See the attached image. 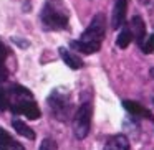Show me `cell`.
<instances>
[{
  "instance_id": "cell-19",
  "label": "cell",
  "mask_w": 154,
  "mask_h": 150,
  "mask_svg": "<svg viewBox=\"0 0 154 150\" xmlns=\"http://www.w3.org/2000/svg\"><path fill=\"white\" fill-rule=\"evenodd\" d=\"M7 150H25V149H23V145H22V143L17 142V140H12Z\"/></svg>"
},
{
  "instance_id": "cell-1",
  "label": "cell",
  "mask_w": 154,
  "mask_h": 150,
  "mask_svg": "<svg viewBox=\"0 0 154 150\" xmlns=\"http://www.w3.org/2000/svg\"><path fill=\"white\" fill-rule=\"evenodd\" d=\"M106 35V17L104 13H96L91 20V23L86 27L80 40H73L70 43V48L76 50L83 54H93L100 51L101 43Z\"/></svg>"
},
{
  "instance_id": "cell-6",
  "label": "cell",
  "mask_w": 154,
  "mask_h": 150,
  "mask_svg": "<svg viewBox=\"0 0 154 150\" xmlns=\"http://www.w3.org/2000/svg\"><path fill=\"white\" fill-rule=\"evenodd\" d=\"M126 12H128V0H114V8H113V15H111V28L113 30H118L124 25Z\"/></svg>"
},
{
  "instance_id": "cell-9",
  "label": "cell",
  "mask_w": 154,
  "mask_h": 150,
  "mask_svg": "<svg viewBox=\"0 0 154 150\" xmlns=\"http://www.w3.org/2000/svg\"><path fill=\"white\" fill-rule=\"evenodd\" d=\"M103 150H129V140L126 135L118 134V135H113L106 140Z\"/></svg>"
},
{
  "instance_id": "cell-15",
  "label": "cell",
  "mask_w": 154,
  "mask_h": 150,
  "mask_svg": "<svg viewBox=\"0 0 154 150\" xmlns=\"http://www.w3.org/2000/svg\"><path fill=\"white\" fill-rule=\"evenodd\" d=\"M141 50L146 54L154 53V33L149 35V38H144V43H143V46H141Z\"/></svg>"
},
{
  "instance_id": "cell-14",
  "label": "cell",
  "mask_w": 154,
  "mask_h": 150,
  "mask_svg": "<svg viewBox=\"0 0 154 150\" xmlns=\"http://www.w3.org/2000/svg\"><path fill=\"white\" fill-rule=\"evenodd\" d=\"M8 106H10V99H8L7 89L0 87V110H7Z\"/></svg>"
},
{
  "instance_id": "cell-11",
  "label": "cell",
  "mask_w": 154,
  "mask_h": 150,
  "mask_svg": "<svg viewBox=\"0 0 154 150\" xmlns=\"http://www.w3.org/2000/svg\"><path fill=\"white\" fill-rule=\"evenodd\" d=\"M12 127L15 129V132H17L18 135L25 137V139H30V140H35V130L30 129V127H28L23 120L14 119V120H12Z\"/></svg>"
},
{
  "instance_id": "cell-10",
  "label": "cell",
  "mask_w": 154,
  "mask_h": 150,
  "mask_svg": "<svg viewBox=\"0 0 154 150\" xmlns=\"http://www.w3.org/2000/svg\"><path fill=\"white\" fill-rule=\"evenodd\" d=\"M58 53H60L61 60L65 61V64L70 66L71 69H80V68H83V61H81V58H78L76 54H73V53H70L66 48H60Z\"/></svg>"
},
{
  "instance_id": "cell-16",
  "label": "cell",
  "mask_w": 154,
  "mask_h": 150,
  "mask_svg": "<svg viewBox=\"0 0 154 150\" xmlns=\"http://www.w3.org/2000/svg\"><path fill=\"white\" fill-rule=\"evenodd\" d=\"M40 150H58V145L53 139L47 137V139H43V142L40 143Z\"/></svg>"
},
{
  "instance_id": "cell-8",
  "label": "cell",
  "mask_w": 154,
  "mask_h": 150,
  "mask_svg": "<svg viewBox=\"0 0 154 150\" xmlns=\"http://www.w3.org/2000/svg\"><path fill=\"white\" fill-rule=\"evenodd\" d=\"M123 107L131 114V116H136V117H143V119L154 120V116L151 114V110H147L146 107H143L139 102H134V101H123Z\"/></svg>"
},
{
  "instance_id": "cell-17",
  "label": "cell",
  "mask_w": 154,
  "mask_h": 150,
  "mask_svg": "<svg viewBox=\"0 0 154 150\" xmlns=\"http://www.w3.org/2000/svg\"><path fill=\"white\" fill-rule=\"evenodd\" d=\"M7 56H8V50H7V46H5V45L2 43V41H0V64H4V63H5Z\"/></svg>"
},
{
  "instance_id": "cell-12",
  "label": "cell",
  "mask_w": 154,
  "mask_h": 150,
  "mask_svg": "<svg viewBox=\"0 0 154 150\" xmlns=\"http://www.w3.org/2000/svg\"><path fill=\"white\" fill-rule=\"evenodd\" d=\"M131 41H133V35H131V30H129L128 27H124L123 31L118 35L116 45H118V48H128V46L131 45Z\"/></svg>"
},
{
  "instance_id": "cell-18",
  "label": "cell",
  "mask_w": 154,
  "mask_h": 150,
  "mask_svg": "<svg viewBox=\"0 0 154 150\" xmlns=\"http://www.w3.org/2000/svg\"><path fill=\"white\" fill-rule=\"evenodd\" d=\"M7 79H8V71H7V68H5V64H0V84L5 83Z\"/></svg>"
},
{
  "instance_id": "cell-20",
  "label": "cell",
  "mask_w": 154,
  "mask_h": 150,
  "mask_svg": "<svg viewBox=\"0 0 154 150\" xmlns=\"http://www.w3.org/2000/svg\"><path fill=\"white\" fill-rule=\"evenodd\" d=\"M149 73H151V76L154 78V68H151V69H149Z\"/></svg>"
},
{
  "instance_id": "cell-13",
  "label": "cell",
  "mask_w": 154,
  "mask_h": 150,
  "mask_svg": "<svg viewBox=\"0 0 154 150\" xmlns=\"http://www.w3.org/2000/svg\"><path fill=\"white\" fill-rule=\"evenodd\" d=\"M12 140H14V139L10 137V134H8L5 129H2V127H0V149H2V150H7Z\"/></svg>"
},
{
  "instance_id": "cell-2",
  "label": "cell",
  "mask_w": 154,
  "mask_h": 150,
  "mask_svg": "<svg viewBox=\"0 0 154 150\" xmlns=\"http://www.w3.org/2000/svg\"><path fill=\"white\" fill-rule=\"evenodd\" d=\"M42 25L45 30H66L68 28V12L58 0H47V4L42 8Z\"/></svg>"
},
{
  "instance_id": "cell-21",
  "label": "cell",
  "mask_w": 154,
  "mask_h": 150,
  "mask_svg": "<svg viewBox=\"0 0 154 150\" xmlns=\"http://www.w3.org/2000/svg\"><path fill=\"white\" fill-rule=\"evenodd\" d=\"M152 102H154V99H152Z\"/></svg>"
},
{
  "instance_id": "cell-22",
  "label": "cell",
  "mask_w": 154,
  "mask_h": 150,
  "mask_svg": "<svg viewBox=\"0 0 154 150\" xmlns=\"http://www.w3.org/2000/svg\"><path fill=\"white\" fill-rule=\"evenodd\" d=\"M0 150H2V149H0Z\"/></svg>"
},
{
  "instance_id": "cell-5",
  "label": "cell",
  "mask_w": 154,
  "mask_h": 150,
  "mask_svg": "<svg viewBox=\"0 0 154 150\" xmlns=\"http://www.w3.org/2000/svg\"><path fill=\"white\" fill-rule=\"evenodd\" d=\"M8 109L14 114H22V116H25L30 120H35L42 116L40 107H38V104L35 102L33 99H27V101H20V102H17V104H12Z\"/></svg>"
},
{
  "instance_id": "cell-3",
  "label": "cell",
  "mask_w": 154,
  "mask_h": 150,
  "mask_svg": "<svg viewBox=\"0 0 154 150\" xmlns=\"http://www.w3.org/2000/svg\"><path fill=\"white\" fill-rule=\"evenodd\" d=\"M48 107L51 110V116L55 119L61 120V122H66L70 119V112H71V99L66 93L60 89L51 91V94L47 99Z\"/></svg>"
},
{
  "instance_id": "cell-4",
  "label": "cell",
  "mask_w": 154,
  "mask_h": 150,
  "mask_svg": "<svg viewBox=\"0 0 154 150\" xmlns=\"http://www.w3.org/2000/svg\"><path fill=\"white\" fill-rule=\"evenodd\" d=\"M91 117H93V104L86 101L78 107L73 117V134L78 140H83L88 137L91 129Z\"/></svg>"
},
{
  "instance_id": "cell-7",
  "label": "cell",
  "mask_w": 154,
  "mask_h": 150,
  "mask_svg": "<svg viewBox=\"0 0 154 150\" xmlns=\"http://www.w3.org/2000/svg\"><path fill=\"white\" fill-rule=\"evenodd\" d=\"M129 30H131V35H133V40H136L137 46H143L144 43V38H146V25H144L143 18L139 15H134L131 18V25H129Z\"/></svg>"
}]
</instances>
